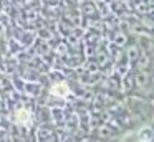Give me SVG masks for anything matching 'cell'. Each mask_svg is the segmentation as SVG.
Returning <instances> with one entry per match:
<instances>
[{"label": "cell", "mask_w": 154, "mask_h": 142, "mask_svg": "<svg viewBox=\"0 0 154 142\" xmlns=\"http://www.w3.org/2000/svg\"><path fill=\"white\" fill-rule=\"evenodd\" d=\"M50 92L53 96H57V98H65V96L70 92V88H68V84H65V83H55L50 88Z\"/></svg>", "instance_id": "cell-1"}, {"label": "cell", "mask_w": 154, "mask_h": 142, "mask_svg": "<svg viewBox=\"0 0 154 142\" xmlns=\"http://www.w3.org/2000/svg\"><path fill=\"white\" fill-rule=\"evenodd\" d=\"M28 117H30V114H28V111H25V109H23V111L20 109V111L17 112V121H22V122H25Z\"/></svg>", "instance_id": "cell-2"}, {"label": "cell", "mask_w": 154, "mask_h": 142, "mask_svg": "<svg viewBox=\"0 0 154 142\" xmlns=\"http://www.w3.org/2000/svg\"><path fill=\"white\" fill-rule=\"evenodd\" d=\"M137 142H149V140H146V139H141V140H137Z\"/></svg>", "instance_id": "cell-3"}]
</instances>
